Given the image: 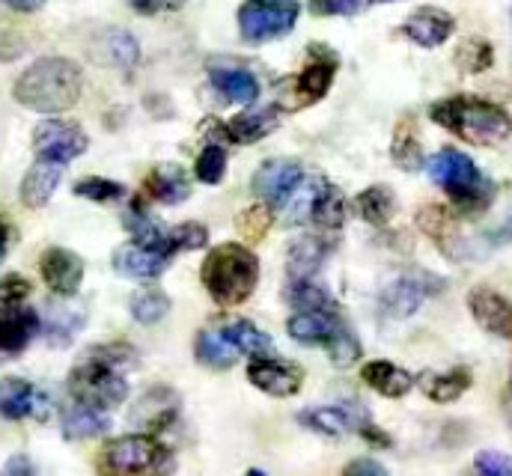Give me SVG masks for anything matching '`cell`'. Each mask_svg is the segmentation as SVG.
I'll return each mask as SVG.
<instances>
[{"label": "cell", "mask_w": 512, "mask_h": 476, "mask_svg": "<svg viewBox=\"0 0 512 476\" xmlns=\"http://www.w3.org/2000/svg\"><path fill=\"white\" fill-rule=\"evenodd\" d=\"M134 363H137V355L126 343L93 346L75 363V369L69 375V393L75 396L78 405H87L96 411H111L126 402L128 381L123 372Z\"/></svg>", "instance_id": "6da1fadb"}, {"label": "cell", "mask_w": 512, "mask_h": 476, "mask_svg": "<svg viewBox=\"0 0 512 476\" xmlns=\"http://www.w3.org/2000/svg\"><path fill=\"white\" fill-rule=\"evenodd\" d=\"M12 96L18 105L39 114L69 111L81 99V69L66 57H42L21 72Z\"/></svg>", "instance_id": "7a4b0ae2"}, {"label": "cell", "mask_w": 512, "mask_h": 476, "mask_svg": "<svg viewBox=\"0 0 512 476\" xmlns=\"http://www.w3.org/2000/svg\"><path fill=\"white\" fill-rule=\"evenodd\" d=\"M203 286L221 307H239L256 292L259 283V259L251 247L227 241L206 253L200 268Z\"/></svg>", "instance_id": "3957f363"}, {"label": "cell", "mask_w": 512, "mask_h": 476, "mask_svg": "<svg viewBox=\"0 0 512 476\" xmlns=\"http://www.w3.org/2000/svg\"><path fill=\"white\" fill-rule=\"evenodd\" d=\"M429 117L474 146H498L512 134L510 114L474 96L441 99L429 108Z\"/></svg>", "instance_id": "277c9868"}, {"label": "cell", "mask_w": 512, "mask_h": 476, "mask_svg": "<svg viewBox=\"0 0 512 476\" xmlns=\"http://www.w3.org/2000/svg\"><path fill=\"white\" fill-rule=\"evenodd\" d=\"M426 170L438 188L447 191V197L468 215L483 212L492 197L495 185L480 173V167L459 149H441L426 161Z\"/></svg>", "instance_id": "5b68a950"}, {"label": "cell", "mask_w": 512, "mask_h": 476, "mask_svg": "<svg viewBox=\"0 0 512 476\" xmlns=\"http://www.w3.org/2000/svg\"><path fill=\"white\" fill-rule=\"evenodd\" d=\"M99 476H173L176 456L152 435H126L102 447Z\"/></svg>", "instance_id": "8992f818"}, {"label": "cell", "mask_w": 512, "mask_h": 476, "mask_svg": "<svg viewBox=\"0 0 512 476\" xmlns=\"http://www.w3.org/2000/svg\"><path fill=\"white\" fill-rule=\"evenodd\" d=\"M298 423L322 438H343L358 435L376 447H390V438L370 420V411L358 402H334V405H316L298 414Z\"/></svg>", "instance_id": "52a82bcc"}, {"label": "cell", "mask_w": 512, "mask_h": 476, "mask_svg": "<svg viewBox=\"0 0 512 476\" xmlns=\"http://www.w3.org/2000/svg\"><path fill=\"white\" fill-rule=\"evenodd\" d=\"M301 15L298 0H245L239 6V30L251 45L286 36Z\"/></svg>", "instance_id": "ba28073f"}, {"label": "cell", "mask_w": 512, "mask_h": 476, "mask_svg": "<svg viewBox=\"0 0 512 476\" xmlns=\"http://www.w3.org/2000/svg\"><path fill=\"white\" fill-rule=\"evenodd\" d=\"M444 289V280L429 274V271H414V274H402L399 280H393L379 298V310L384 319H408L414 316L426 298L438 295Z\"/></svg>", "instance_id": "9c48e42d"}, {"label": "cell", "mask_w": 512, "mask_h": 476, "mask_svg": "<svg viewBox=\"0 0 512 476\" xmlns=\"http://www.w3.org/2000/svg\"><path fill=\"white\" fill-rule=\"evenodd\" d=\"M90 146V137L84 134V128L78 122H66V119H45L36 125L33 131V149L39 155V161H51V164H69L78 155H84Z\"/></svg>", "instance_id": "30bf717a"}, {"label": "cell", "mask_w": 512, "mask_h": 476, "mask_svg": "<svg viewBox=\"0 0 512 476\" xmlns=\"http://www.w3.org/2000/svg\"><path fill=\"white\" fill-rule=\"evenodd\" d=\"M304 182V167L292 158H271L254 176V194L271 209H283Z\"/></svg>", "instance_id": "8fae6325"}, {"label": "cell", "mask_w": 512, "mask_h": 476, "mask_svg": "<svg viewBox=\"0 0 512 476\" xmlns=\"http://www.w3.org/2000/svg\"><path fill=\"white\" fill-rule=\"evenodd\" d=\"M248 381L256 390H262L265 396L274 399H289L301 390L304 384V372L298 363L292 360H280V357L259 355L248 363Z\"/></svg>", "instance_id": "7c38bea8"}, {"label": "cell", "mask_w": 512, "mask_h": 476, "mask_svg": "<svg viewBox=\"0 0 512 476\" xmlns=\"http://www.w3.org/2000/svg\"><path fill=\"white\" fill-rule=\"evenodd\" d=\"M39 274L54 295L72 298L84 280V259L66 247H48L39 259Z\"/></svg>", "instance_id": "4fadbf2b"}, {"label": "cell", "mask_w": 512, "mask_h": 476, "mask_svg": "<svg viewBox=\"0 0 512 476\" xmlns=\"http://www.w3.org/2000/svg\"><path fill=\"white\" fill-rule=\"evenodd\" d=\"M456 30V21L450 12L435 9V6H423L417 12H411L402 24V36L411 39L420 48H438L444 45Z\"/></svg>", "instance_id": "5bb4252c"}, {"label": "cell", "mask_w": 512, "mask_h": 476, "mask_svg": "<svg viewBox=\"0 0 512 476\" xmlns=\"http://www.w3.org/2000/svg\"><path fill=\"white\" fill-rule=\"evenodd\" d=\"M468 307L483 331L512 340V304L504 295H498L492 289H474L468 295Z\"/></svg>", "instance_id": "9a60e30c"}, {"label": "cell", "mask_w": 512, "mask_h": 476, "mask_svg": "<svg viewBox=\"0 0 512 476\" xmlns=\"http://www.w3.org/2000/svg\"><path fill=\"white\" fill-rule=\"evenodd\" d=\"M167 262H170V256H164L155 247L137 244V241L114 250V268L128 280H155L164 274Z\"/></svg>", "instance_id": "2e32d148"}, {"label": "cell", "mask_w": 512, "mask_h": 476, "mask_svg": "<svg viewBox=\"0 0 512 476\" xmlns=\"http://www.w3.org/2000/svg\"><path fill=\"white\" fill-rule=\"evenodd\" d=\"M179 417V396L167 387H152L146 396H140V402L131 408V423L158 432L164 426H170Z\"/></svg>", "instance_id": "e0dca14e"}, {"label": "cell", "mask_w": 512, "mask_h": 476, "mask_svg": "<svg viewBox=\"0 0 512 476\" xmlns=\"http://www.w3.org/2000/svg\"><path fill=\"white\" fill-rule=\"evenodd\" d=\"M146 194L155 203L164 206H179L191 197V182L185 176V170L179 164H158L149 176H146Z\"/></svg>", "instance_id": "ac0fdd59"}, {"label": "cell", "mask_w": 512, "mask_h": 476, "mask_svg": "<svg viewBox=\"0 0 512 476\" xmlns=\"http://www.w3.org/2000/svg\"><path fill=\"white\" fill-rule=\"evenodd\" d=\"M277 125H280V108L265 105V108H254V111H245V114L233 117L221 131H224L227 140L245 146V143H256V140L268 137Z\"/></svg>", "instance_id": "d6986e66"}, {"label": "cell", "mask_w": 512, "mask_h": 476, "mask_svg": "<svg viewBox=\"0 0 512 476\" xmlns=\"http://www.w3.org/2000/svg\"><path fill=\"white\" fill-rule=\"evenodd\" d=\"M343 319L334 316V313H295L289 322H286V331L295 343H304V346H328L337 331H340Z\"/></svg>", "instance_id": "ffe728a7"}, {"label": "cell", "mask_w": 512, "mask_h": 476, "mask_svg": "<svg viewBox=\"0 0 512 476\" xmlns=\"http://www.w3.org/2000/svg\"><path fill=\"white\" fill-rule=\"evenodd\" d=\"M209 81L215 87V93L227 102H256L259 99V81H256L254 72L248 69H239V66H212L209 69Z\"/></svg>", "instance_id": "44dd1931"}, {"label": "cell", "mask_w": 512, "mask_h": 476, "mask_svg": "<svg viewBox=\"0 0 512 476\" xmlns=\"http://www.w3.org/2000/svg\"><path fill=\"white\" fill-rule=\"evenodd\" d=\"M328 256V241L322 236H301L289 244L286 253V274L289 280H313Z\"/></svg>", "instance_id": "7402d4cb"}, {"label": "cell", "mask_w": 512, "mask_h": 476, "mask_svg": "<svg viewBox=\"0 0 512 476\" xmlns=\"http://www.w3.org/2000/svg\"><path fill=\"white\" fill-rule=\"evenodd\" d=\"M63 179V164H51V161H36L27 173H24V182H21V203L27 209H42L57 185Z\"/></svg>", "instance_id": "603a6c76"}, {"label": "cell", "mask_w": 512, "mask_h": 476, "mask_svg": "<svg viewBox=\"0 0 512 476\" xmlns=\"http://www.w3.org/2000/svg\"><path fill=\"white\" fill-rule=\"evenodd\" d=\"M42 331V322L33 310H12L0 316V352L21 355L30 340Z\"/></svg>", "instance_id": "cb8c5ba5"}, {"label": "cell", "mask_w": 512, "mask_h": 476, "mask_svg": "<svg viewBox=\"0 0 512 476\" xmlns=\"http://www.w3.org/2000/svg\"><path fill=\"white\" fill-rule=\"evenodd\" d=\"M194 357L197 363L209 366V369H233L239 363L242 352L227 340L224 328H203L194 340Z\"/></svg>", "instance_id": "d4e9b609"}, {"label": "cell", "mask_w": 512, "mask_h": 476, "mask_svg": "<svg viewBox=\"0 0 512 476\" xmlns=\"http://www.w3.org/2000/svg\"><path fill=\"white\" fill-rule=\"evenodd\" d=\"M283 298L289 307H295V313H334V316H340L337 298L313 280H289L283 289Z\"/></svg>", "instance_id": "484cf974"}, {"label": "cell", "mask_w": 512, "mask_h": 476, "mask_svg": "<svg viewBox=\"0 0 512 476\" xmlns=\"http://www.w3.org/2000/svg\"><path fill=\"white\" fill-rule=\"evenodd\" d=\"M361 378L387 399H402L408 396V390L414 387V375L390 360H370L364 369H361Z\"/></svg>", "instance_id": "4316f807"}, {"label": "cell", "mask_w": 512, "mask_h": 476, "mask_svg": "<svg viewBox=\"0 0 512 476\" xmlns=\"http://www.w3.org/2000/svg\"><path fill=\"white\" fill-rule=\"evenodd\" d=\"M417 384L423 387V393L432 402L447 405V402H456L459 396H465L471 390L474 378L465 366H459V369H447V372H423Z\"/></svg>", "instance_id": "83f0119b"}, {"label": "cell", "mask_w": 512, "mask_h": 476, "mask_svg": "<svg viewBox=\"0 0 512 476\" xmlns=\"http://www.w3.org/2000/svg\"><path fill=\"white\" fill-rule=\"evenodd\" d=\"M39 393L24 378H0V417L6 420H24L36 414Z\"/></svg>", "instance_id": "f1b7e54d"}, {"label": "cell", "mask_w": 512, "mask_h": 476, "mask_svg": "<svg viewBox=\"0 0 512 476\" xmlns=\"http://www.w3.org/2000/svg\"><path fill=\"white\" fill-rule=\"evenodd\" d=\"M331 81H334V60H316L310 63L298 78L289 81V87L295 90V105H313L319 102L328 90H331Z\"/></svg>", "instance_id": "f546056e"}, {"label": "cell", "mask_w": 512, "mask_h": 476, "mask_svg": "<svg viewBox=\"0 0 512 476\" xmlns=\"http://www.w3.org/2000/svg\"><path fill=\"white\" fill-rule=\"evenodd\" d=\"M111 429V420L105 417V411L87 408V405H75L72 411L63 414V438L66 441H90V438H102Z\"/></svg>", "instance_id": "4dcf8cb0"}, {"label": "cell", "mask_w": 512, "mask_h": 476, "mask_svg": "<svg viewBox=\"0 0 512 476\" xmlns=\"http://www.w3.org/2000/svg\"><path fill=\"white\" fill-rule=\"evenodd\" d=\"M346 221V197L340 194V188L334 185H322V191L316 194L313 212H310V224H316L319 230H340Z\"/></svg>", "instance_id": "1f68e13d"}, {"label": "cell", "mask_w": 512, "mask_h": 476, "mask_svg": "<svg viewBox=\"0 0 512 476\" xmlns=\"http://www.w3.org/2000/svg\"><path fill=\"white\" fill-rule=\"evenodd\" d=\"M355 209H358V215H361L367 224H373V227H384V224L393 218V212H396V197H393V191H390V188H384V185H373V188H367V191H361V194H358Z\"/></svg>", "instance_id": "d6a6232c"}, {"label": "cell", "mask_w": 512, "mask_h": 476, "mask_svg": "<svg viewBox=\"0 0 512 476\" xmlns=\"http://www.w3.org/2000/svg\"><path fill=\"white\" fill-rule=\"evenodd\" d=\"M227 340L242 352V355H268L271 352V337L265 331H259L256 325H251L248 319H230V322H221Z\"/></svg>", "instance_id": "836d02e7"}, {"label": "cell", "mask_w": 512, "mask_h": 476, "mask_svg": "<svg viewBox=\"0 0 512 476\" xmlns=\"http://www.w3.org/2000/svg\"><path fill=\"white\" fill-rule=\"evenodd\" d=\"M128 310L140 325H155L170 313V298L161 289H140L131 295Z\"/></svg>", "instance_id": "e575fe53"}, {"label": "cell", "mask_w": 512, "mask_h": 476, "mask_svg": "<svg viewBox=\"0 0 512 476\" xmlns=\"http://www.w3.org/2000/svg\"><path fill=\"white\" fill-rule=\"evenodd\" d=\"M227 173V149L218 146V143H209L200 155H197V164H194V176L203 182V185H218Z\"/></svg>", "instance_id": "d590c367"}, {"label": "cell", "mask_w": 512, "mask_h": 476, "mask_svg": "<svg viewBox=\"0 0 512 476\" xmlns=\"http://www.w3.org/2000/svg\"><path fill=\"white\" fill-rule=\"evenodd\" d=\"M417 224H420V230H423L426 236L441 241L444 247H447V241H453V236H456V221H453V215H450L444 206H429V209H423V212L417 215Z\"/></svg>", "instance_id": "8d00e7d4"}, {"label": "cell", "mask_w": 512, "mask_h": 476, "mask_svg": "<svg viewBox=\"0 0 512 476\" xmlns=\"http://www.w3.org/2000/svg\"><path fill=\"white\" fill-rule=\"evenodd\" d=\"M75 197L93 200V203H114L120 197H126V188L114 179H102V176H87L81 182H75Z\"/></svg>", "instance_id": "74e56055"}, {"label": "cell", "mask_w": 512, "mask_h": 476, "mask_svg": "<svg viewBox=\"0 0 512 476\" xmlns=\"http://www.w3.org/2000/svg\"><path fill=\"white\" fill-rule=\"evenodd\" d=\"M456 66L462 72H483L492 66V45L486 39H465L456 51Z\"/></svg>", "instance_id": "f35d334b"}, {"label": "cell", "mask_w": 512, "mask_h": 476, "mask_svg": "<svg viewBox=\"0 0 512 476\" xmlns=\"http://www.w3.org/2000/svg\"><path fill=\"white\" fill-rule=\"evenodd\" d=\"M325 352H328V357L337 363V366H352L358 357H361V340H358V334L343 322L340 325V331H337V337L325 346Z\"/></svg>", "instance_id": "ab89813d"}, {"label": "cell", "mask_w": 512, "mask_h": 476, "mask_svg": "<svg viewBox=\"0 0 512 476\" xmlns=\"http://www.w3.org/2000/svg\"><path fill=\"white\" fill-rule=\"evenodd\" d=\"M209 244V230L203 224H179L167 230V250L176 256L179 250H200Z\"/></svg>", "instance_id": "60d3db41"}, {"label": "cell", "mask_w": 512, "mask_h": 476, "mask_svg": "<svg viewBox=\"0 0 512 476\" xmlns=\"http://www.w3.org/2000/svg\"><path fill=\"white\" fill-rule=\"evenodd\" d=\"M81 322H84V313L57 307V310L51 313V322H48V340H51V346L69 343V340L81 331Z\"/></svg>", "instance_id": "b9f144b4"}, {"label": "cell", "mask_w": 512, "mask_h": 476, "mask_svg": "<svg viewBox=\"0 0 512 476\" xmlns=\"http://www.w3.org/2000/svg\"><path fill=\"white\" fill-rule=\"evenodd\" d=\"M33 286L27 277L21 274H6L0 277V316L3 313H12V310H21V304L30 298Z\"/></svg>", "instance_id": "7bdbcfd3"}, {"label": "cell", "mask_w": 512, "mask_h": 476, "mask_svg": "<svg viewBox=\"0 0 512 476\" xmlns=\"http://www.w3.org/2000/svg\"><path fill=\"white\" fill-rule=\"evenodd\" d=\"M393 161L402 167V170H420L423 167V149L417 143V137L408 131V128H399L396 131V140H393Z\"/></svg>", "instance_id": "ee69618b"}, {"label": "cell", "mask_w": 512, "mask_h": 476, "mask_svg": "<svg viewBox=\"0 0 512 476\" xmlns=\"http://www.w3.org/2000/svg\"><path fill=\"white\" fill-rule=\"evenodd\" d=\"M108 51H111V60L117 63V66H123L128 69L131 63H137V42L128 36L126 30H114L111 36H108Z\"/></svg>", "instance_id": "f6af8a7d"}, {"label": "cell", "mask_w": 512, "mask_h": 476, "mask_svg": "<svg viewBox=\"0 0 512 476\" xmlns=\"http://www.w3.org/2000/svg\"><path fill=\"white\" fill-rule=\"evenodd\" d=\"M474 468L480 476H512V459L507 453L483 450V453H477Z\"/></svg>", "instance_id": "bcb514c9"}, {"label": "cell", "mask_w": 512, "mask_h": 476, "mask_svg": "<svg viewBox=\"0 0 512 476\" xmlns=\"http://www.w3.org/2000/svg\"><path fill=\"white\" fill-rule=\"evenodd\" d=\"M271 206H254V209H248L242 218H239V227H242V233L248 238H262L265 236V230L271 227V212H268Z\"/></svg>", "instance_id": "7dc6e473"}, {"label": "cell", "mask_w": 512, "mask_h": 476, "mask_svg": "<svg viewBox=\"0 0 512 476\" xmlns=\"http://www.w3.org/2000/svg\"><path fill=\"white\" fill-rule=\"evenodd\" d=\"M316 15H355L361 12V0H310Z\"/></svg>", "instance_id": "c3c4849f"}, {"label": "cell", "mask_w": 512, "mask_h": 476, "mask_svg": "<svg viewBox=\"0 0 512 476\" xmlns=\"http://www.w3.org/2000/svg\"><path fill=\"white\" fill-rule=\"evenodd\" d=\"M134 12L140 15H155L158 9H179L182 0H128Z\"/></svg>", "instance_id": "681fc988"}, {"label": "cell", "mask_w": 512, "mask_h": 476, "mask_svg": "<svg viewBox=\"0 0 512 476\" xmlns=\"http://www.w3.org/2000/svg\"><path fill=\"white\" fill-rule=\"evenodd\" d=\"M343 476H390V474L384 471L379 462H373V459H358V462H352V465L343 471Z\"/></svg>", "instance_id": "f907efd6"}, {"label": "cell", "mask_w": 512, "mask_h": 476, "mask_svg": "<svg viewBox=\"0 0 512 476\" xmlns=\"http://www.w3.org/2000/svg\"><path fill=\"white\" fill-rule=\"evenodd\" d=\"M0 476H36V468L27 456H12Z\"/></svg>", "instance_id": "816d5d0a"}, {"label": "cell", "mask_w": 512, "mask_h": 476, "mask_svg": "<svg viewBox=\"0 0 512 476\" xmlns=\"http://www.w3.org/2000/svg\"><path fill=\"white\" fill-rule=\"evenodd\" d=\"M21 42H9V33H0V60H12L18 57Z\"/></svg>", "instance_id": "f5cc1de1"}, {"label": "cell", "mask_w": 512, "mask_h": 476, "mask_svg": "<svg viewBox=\"0 0 512 476\" xmlns=\"http://www.w3.org/2000/svg\"><path fill=\"white\" fill-rule=\"evenodd\" d=\"M6 6H12L15 12H36L39 6H45V0H6Z\"/></svg>", "instance_id": "db71d44e"}, {"label": "cell", "mask_w": 512, "mask_h": 476, "mask_svg": "<svg viewBox=\"0 0 512 476\" xmlns=\"http://www.w3.org/2000/svg\"><path fill=\"white\" fill-rule=\"evenodd\" d=\"M492 241H495V244H501V241H512V215L504 221V227L492 236Z\"/></svg>", "instance_id": "11a10c76"}, {"label": "cell", "mask_w": 512, "mask_h": 476, "mask_svg": "<svg viewBox=\"0 0 512 476\" xmlns=\"http://www.w3.org/2000/svg\"><path fill=\"white\" fill-rule=\"evenodd\" d=\"M6 247H9V230H6V224L0 221V262H3V256H6Z\"/></svg>", "instance_id": "9f6ffc18"}, {"label": "cell", "mask_w": 512, "mask_h": 476, "mask_svg": "<svg viewBox=\"0 0 512 476\" xmlns=\"http://www.w3.org/2000/svg\"><path fill=\"white\" fill-rule=\"evenodd\" d=\"M507 399H510V408H512V375H510V390H507Z\"/></svg>", "instance_id": "6f0895ef"}, {"label": "cell", "mask_w": 512, "mask_h": 476, "mask_svg": "<svg viewBox=\"0 0 512 476\" xmlns=\"http://www.w3.org/2000/svg\"><path fill=\"white\" fill-rule=\"evenodd\" d=\"M373 3H393V0H373Z\"/></svg>", "instance_id": "680465c9"}, {"label": "cell", "mask_w": 512, "mask_h": 476, "mask_svg": "<svg viewBox=\"0 0 512 476\" xmlns=\"http://www.w3.org/2000/svg\"><path fill=\"white\" fill-rule=\"evenodd\" d=\"M248 476H262V474H248Z\"/></svg>", "instance_id": "91938a15"}]
</instances>
